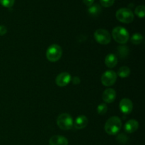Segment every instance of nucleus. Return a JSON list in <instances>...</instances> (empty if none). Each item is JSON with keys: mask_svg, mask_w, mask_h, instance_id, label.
Returning <instances> with one entry per match:
<instances>
[{"mask_svg": "<svg viewBox=\"0 0 145 145\" xmlns=\"http://www.w3.org/2000/svg\"><path fill=\"white\" fill-rule=\"evenodd\" d=\"M122 127V121L120 118L113 116L106 121L104 126L106 133L109 135H116Z\"/></svg>", "mask_w": 145, "mask_h": 145, "instance_id": "1", "label": "nucleus"}, {"mask_svg": "<svg viewBox=\"0 0 145 145\" xmlns=\"http://www.w3.org/2000/svg\"><path fill=\"white\" fill-rule=\"evenodd\" d=\"M112 36L115 41L120 44H125L130 38L128 31L124 27L122 26H118L113 28L112 31Z\"/></svg>", "mask_w": 145, "mask_h": 145, "instance_id": "2", "label": "nucleus"}, {"mask_svg": "<svg viewBox=\"0 0 145 145\" xmlns=\"http://www.w3.org/2000/svg\"><path fill=\"white\" fill-rule=\"evenodd\" d=\"M62 55V48L57 44H52L47 50L46 57L51 62H55L59 60Z\"/></svg>", "mask_w": 145, "mask_h": 145, "instance_id": "3", "label": "nucleus"}, {"mask_svg": "<svg viewBox=\"0 0 145 145\" xmlns=\"http://www.w3.org/2000/svg\"><path fill=\"white\" fill-rule=\"evenodd\" d=\"M57 124L58 127L63 130H69L74 125L72 117L68 113H62L57 118Z\"/></svg>", "mask_w": 145, "mask_h": 145, "instance_id": "4", "label": "nucleus"}, {"mask_svg": "<svg viewBox=\"0 0 145 145\" xmlns=\"http://www.w3.org/2000/svg\"><path fill=\"white\" fill-rule=\"evenodd\" d=\"M116 16L119 21L124 24H130L134 20V14L130 8H121L118 10Z\"/></svg>", "mask_w": 145, "mask_h": 145, "instance_id": "5", "label": "nucleus"}, {"mask_svg": "<svg viewBox=\"0 0 145 145\" xmlns=\"http://www.w3.org/2000/svg\"><path fill=\"white\" fill-rule=\"evenodd\" d=\"M94 38L101 45H108L111 40L110 34L108 31L103 28H100L95 31Z\"/></svg>", "mask_w": 145, "mask_h": 145, "instance_id": "6", "label": "nucleus"}, {"mask_svg": "<svg viewBox=\"0 0 145 145\" xmlns=\"http://www.w3.org/2000/svg\"><path fill=\"white\" fill-rule=\"evenodd\" d=\"M117 80V74L113 70L106 71L101 76V83L103 86H113Z\"/></svg>", "mask_w": 145, "mask_h": 145, "instance_id": "7", "label": "nucleus"}, {"mask_svg": "<svg viewBox=\"0 0 145 145\" xmlns=\"http://www.w3.org/2000/svg\"><path fill=\"white\" fill-rule=\"evenodd\" d=\"M71 80H72V76L68 72H62L58 74L55 79V82L58 86L64 87L69 84Z\"/></svg>", "mask_w": 145, "mask_h": 145, "instance_id": "8", "label": "nucleus"}, {"mask_svg": "<svg viewBox=\"0 0 145 145\" xmlns=\"http://www.w3.org/2000/svg\"><path fill=\"white\" fill-rule=\"evenodd\" d=\"M120 110L124 114H130L133 109V104L131 100L128 99H123L120 101L119 104Z\"/></svg>", "mask_w": 145, "mask_h": 145, "instance_id": "9", "label": "nucleus"}, {"mask_svg": "<svg viewBox=\"0 0 145 145\" xmlns=\"http://www.w3.org/2000/svg\"><path fill=\"white\" fill-rule=\"evenodd\" d=\"M116 98V92L113 89H107L104 91L102 96L103 101L107 103H113Z\"/></svg>", "mask_w": 145, "mask_h": 145, "instance_id": "10", "label": "nucleus"}, {"mask_svg": "<svg viewBox=\"0 0 145 145\" xmlns=\"http://www.w3.org/2000/svg\"><path fill=\"white\" fill-rule=\"evenodd\" d=\"M139 128V123L135 120H128L124 126V130L127 133H133Z\"/></svg>", "mask_w": 145, "mask_h": 145, "instance_id": "11", "label": "nucleus"}, {"mask_svg": "<svg viewBox=\"0 0 145 145\" xmlns=\"http://www.w3.org/2000/svg\"><path fill=\"white\" fill-rule=\"evenodd\" d=\"M88 123H89V120H88L87 117L82 115V116H79L76 118L74 125V127L76 129L82 130L87 126Z\"/></svg>", "mask_w": 145, "mask_h": 145, "instance_id": "12", "label": "nucleus"}, {"mask_svg": "<svg viewBox=\"0 0 145 145\" xmlns=\"http://www.w3.org/2000/svg\"><path fill=\"white\" fill-rule=\"evenodd\" d=\"M50 145H68V140L60 135L52 136L49 140Z\"/></svg>", "mask_w": 145, "mask_h": 145, "instance_id": "13", "label": "nucleus"}, {"mask_svg": "<svg viewBox=\"0 0 145 145\" xmlns=\"http://www.w3.org/2000/svg\"><path fill=\"white\" fill-rule=\"evenodd\" d=\"M118 57L115 54H108L105 58V65L108 68H113L117 65Z\"/></svg>", "mask_w": 145, "mask_h": 145, "instance_id": "14", "label": "nucleus"}, {"mask_svg": "<svg viewBox=\"0 0 145 145\" xmlns=\"http://www.w3.org/2000/svg\"><path fill=\"white\" fill-rule=\"evenodd\" d=\"M88 12L91 14V16H98L101 12V7L97 4H92L91 6L89 7V8H88Z\"/></svg>", "mask_w": 145, "mask_h": 145, "instance_id": "15", "label": "nucleus"}, {"mask_svg": "<svg viewBox=\"0 0 145 145\" xmlns=\"http://www.w3.org/2000/svg\"><path fill=\"white\" fill-rule=\"evenodd\" d=\"M130 74V69L127 67H121L118 71V75L121 78H126Z\"/></svg>", "mask_w": 145, "mask_h": 145, "instance_id": "16", "label": "nucleus"}, {"mask_svg": "<svg viewBox=\"0 0 145 145\" xmlns=\"http://www.w3.org/2000/svg\"><path fill=\"white\" fill-rule=\"evenodd\" d=\"M130 40H131L132 43L134 44V45H140L143 40V36L142 34L136 33L134 35H133Z\"/></svg>", "mask_w": 145, "mask_h": 145, "instance_id": "17", "label": "nucleus"}, {"mask_svg": "<svg viewBox=\"0 0 145 145\" xmlns=\"http://www.w3.org/2000/svg\"><path fill=\"white\" fill-rule=\"evenodd\" d=\"M118 52L119 55L121 58L125 57L129 54V49L127 48V47L125 46V45H121V46L118 47Z\"/></svg>", "mask_w": 145, "mask_h": 145, "instance_id": "18", "label": "nucleus"}, {"mask_svg": "<svg viewBox=\"0 0 145 145\" xmlns=\"http://www.w3.org/2000/svg\"><path fill=\"white\" fill-rule=\"evenodd\" d=\"M135 13L139 18H144L145 15V7L144 6L140 5L135 8Z\"/></svg>", "mask_w": 145, "mask_h": 145, "instance_id": "19", "label": "nucleus"}, {"mask_svg": "<svg viewBox=\"0 0 145 145\" xmlns=\"http://www.w3.org/2000/svg\"><path fill=\"white\" fill-rule=\"evenodd\" d=\"M116 140H117L120 144H125L127 142V141H128V137H127V135H126L125 134H123V133H122V134L118 135L117 136Z\"/></svg>", "mask_w": 145, "mask_h": 145, "instance_id": "20", "label": "nucleus"}, {"mask_svg": "<svg viewBox=\"0 0 145 145\" xmlns=\"http://www.w3.org/2000/svg\"><path fill=\"white\" fill-rule=\"evenodd\" d=\"M108 107L106 104L105 103H101V104L99 105L97 108V112L99 115H104L106 114L107 112Z\"/></svg>", "mask_w": 145, "mask_h": 145, "instance_id": "21", "label": "nucleus"}, {"mask_svg": "<svg viewBox=\"0 0 145 145\" xmlns=\"http://www.w3.org/2000/svg\"><path fill=\"white\" fill-rule=\"evenodd\" d=\"M15 0H0V4L6 8H11L14 6Z\"/></svg>", "mask_w": 145, "mask_h": 145, "instance_id": "22", "label": "nucleus"}, {"mask_svg": "<svg viewBox=\"0 0 145 145\" xmlns=\"http://www.w3.org/2000/svg\"><path fill=\"white\" fill-rule=\"evenodd\" d=\"M115 0H100V3L103 7H110L114 4Z\"/></svg>", "mask_w": 145, "mask_h": 145, "instance_id": "23", "label": "nucleus"}, {"mask_svg": "<svg viewBox=\"0 0 145 145\" xmlns=\"http://www.w3.org/2000/svg\"><path fill=\"white\" fill-rule=\"evenodd\" d=\"M7 32V29L4 25H0V35L2 36V35H4Z\"/></svg>", "mask_w": 145, "mask_h": 145, "instance_id": "24", "label": "nucleus"}, {"mask_svg": "<svg viewBox=\"0 0 145 145\" xmlns=\"http://www.w3.org/2000/svg\"><path fill=\"white\" fill-rule=\"evenodd\" d=\"M71 81L72 82L73 84L74 85H78L80 84V79H79V77H78V76H74Z\"/></svg>", "mask_w": 145, "mask_h": 145, "instance_id": "25", "label": "nucleus"}, {"mask_svg": "<svg viewBox=\"0 0 145 145\" xmlns=\"http://www.w3.org/2000/svg\"><path fill=\"white\" fill-rule=\"evenodd\" d=\"M82 1H83L84 4L87 6V7H90L94 2V0H82Z\"/></svg>", "mask_w": 145, "mask_h": 145, "instance_id": "26", "label": "nucleus"}]
</instances>
